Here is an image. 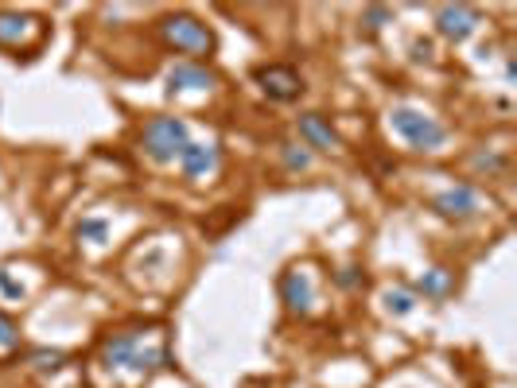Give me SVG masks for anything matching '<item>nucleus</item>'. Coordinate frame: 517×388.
<instances>
[{
    "mask_svg": "<svg viewBox=\"0 0 517 388\" xmlns=\"http://www.w3.org/2000/svg\"><path fill=\"white\" fill-rule=\"evenodd\" d=\"M390 307H393V311H397V314H405V311H409V307H412V299H409V295H405V292H397V295H390Z\"/></svg>",
    "mask_w": 517,
    "mask_h": 388,
    "instance_id": "dca6fc26",
    "label": "nucleus"
},
{
    "mask_svg": "<svg viewBox=\"0 0 517 388\" xmlns=\"http://www.w3.org/2000/svg\"><path fill=\"white\" fill-rule=\"evenodd\" d=\"M432 206L443 214V218H471V214L479 210V194L471 191L467 183H459V186H451V191H443Z\"/></svg>",
    "mask_w": 517,
    "mask_h": 388,
    "instance_id": "423d86ee",
    "label": "nucleus"
},
{
    "mask_svg": "<svg viewBox=\"0 0 517 388\" xmlns=\"http://www.w3.org/2000/svg\"><path fill=\"white\" fill-rule=\"evenodd\" d=\"M167 82H171V94H176V90H210V85L218 82V78H214L207 66H187V63H179V66L167 75Z\"/></svg>",
    "mask_w": 517,
    "mask_h": 388,
    "instance_id": "9d476101",
    "label": "nucleus"
},
{
    "mask_svg": "<svg viewBox=\"0 0 517 388\" xmlns=\"http://www.w3.org/2000/svg\"><path fill=\"white\" fill-rule=\"evenodd\" d=\"M160 35L167 47H176L183 55H210L214 35L207 32V24H198L195 16H167L160 20Z\"/></svg>",
    "mask_w": 517,
    "mask_h": 388,
    "instance_id": "f03ea898",
    "label": "nucleus"
},
{
    "mask_svg": "<svg viewBox=\"0 0 517 388\" xmlns=\"http://www.w3.org/2000/svg\"><path fill=\"white\" fill-rule=\"evenodd\" d=\"M16 350H20L16 326H12V319H5V314H0V362H5V357H12Z\"/></svg>",
    "mask_w": 517,
    "mask_h": 388,
    "instance_id": "ddd939ff",
    "label": "nucleus"
},
{
    "mask_svg": "<svg viewBox=\"0 0 517 388\" xmlns=\"http://www.w3.org/2000/svg\"><path fill=\"white\" fill-rule=\"evenodd\" d=\"M393 128L421 152H436L440 144L448 140L443 124H436L432 117H424V113H416V109H393Z\"/></svg>",
    "mask_w": 517,
    "mask_h": 388,
    "instance_id": "7ed1b4c3",
    "label": "nucleus"
},
{
    "mask_svg": "<svg viewBox=\"0 0 517 388\" xmlns=\"http://www.w3.org/2000/svg\"><path fill=\"white\" fill-rule=\"evenodd\" d=\"M179 164H183L187 175L198 179V175H207V171L218 167V148H214V144H191L187 140V148L179 152Z\"/></svg>",
    "mask_w": 517,
    "mask_h": 388,
    "instance_id": "0eeeda50",
    "label": "nucleus"
},
{
    "mask_svg": "<svg viewBox=\"0 0 517 388\" xmlns=\"http://www.w3.org/2000/svg\"><path fill=\"white\" fill-rule=\"evenodd\" d=\"M448 284H451V276H448V272H443V268H436L432 276H424V280H421V287H424V292H432V295H440Z\"/></svg>",
    "mask_w": 517,
    "mask_h": 388,
    "instance_id": "4468645a",
    "label": "nucleus"
},
{
    "mask_svg": "<svg viewBox=\"0 0 517 388\" xmlns=\"http://www.w3.org/2000/svg\"><path fill=\"white\" fill-rule=\"evenodd\" d=\"M145 148L156 164L179 160V152L187 148V124L176 117H152L145 124Z\"/></svg>",
    "mask_w": 517,
    "mask_h": 388,
    "instance_id": "f257e3e1",
    "label": "nucleus"
},
{
    "mask_svg": "<svg viewBox=\"0 0 517 388\" xmlns=\"http://www.w3.org/2000/svg\"><path fill=\"white\" fill-rule=\"evenodd\" d=\"M27 32L39 35V20L16 16V12H0V43H5V47H24Z\"/></svg>",
    "mask_w": 517,
    "mask_h": 388,
    "instance_id": "6e6552de",
    "label": "nucleus"
},
{
    "mask_svg": "<svg viewBox=\"0 0 517 388\" xmlns=\"http://www.w3.org/2000/svg\"><path fill=\"white\" fill-rule=\"evenodd\" d=\"M366 20H370V27H381V20H385V8H373Z\"/></svg>",
    "mask_w": 517,
    "mask_h": 388,
    "instance_id": "f3484780",
    "label": "nucleus"
},
{
    "mask_svg": "<svg viewBox=\"0 0 517 388\" xmlns=\"http://www.w3.org/2000/svg\"><path fill=\"white\" fill-rule=\"evenodd\" d=\"M284 164L304 171V167H308V152H296V144H289V148H284Z\"/></svg>",
    "mask_w": 517,
    "mask_h": 388,
    "instance_id": "2eb2a0df",
    "label": "nucleus"
},
{
    "mask_svg": "<svg viewBox=\"0 0 517 388\" xmlns=\"http://www.w3.org/2000/svg\"><path fill=\"white\" fill-rule=\"evenodd\" d=\"M280 287H284V303H289L292 311H311L315 292H311V280L304 276V272H289Z\"/></svg>",
    "mask_w": 517,
    "mask_h": 388,
    "instance_id": "9b49d317",
    "label": "nucleus"
},
{
    "mask_svg": "<svg viewBox=\"0 0 517 388\" xmlns=\"http://www.w3.org/2000/svg\"><path fill=\"white\" fill-rule=\"evenodd\" d=\"M257 85H261L272 102H292V97H299V90H304V82H299L292 66H261L257 70Z\"/></svg>",
    "mask_w": 517,
    "mask_h": 388,
    "instance_id": "20e7f679",
    "label": "nucleus"
},
{
    "mask_svg": "<svg viewBox=\"0 0 517 388\" xmlns=\"http://www.w3.org/2000/svg\"><path fill=\"white\" fill-rule=\"evenodd\" d=\"M102 353H106L109 365H128L133 362V353H137V334H113Z\"/></svg>",
    "mask_w": 517,
    "mask_h": 388,
    "instance_id": "f8f14e48",
    "label": "nucleus"
},
{
    "mask_svg": "<svg viewBox=\"0 0 517 388\" xmlns=\"http://www.w3.org/2000/svg\"><path fill=\"white\" fill-rule=\"evenodd\" d=\"M299 136H304L311 148H319V152H335V148H339V136L331 133V124H327L319 113H308V117H299Z\"/></svg>",
    "mask_w": 517,
    "mask_h": 388,
    "instance_id": "1a4fd4ad",
    "label": "nucleus"
},
{
    "mask_svg": "<svg viewBox=\"0 0 517 388\" xmlns=\"http://www.w3.org/2000/svg\"><path fill=\"white\" fill-rule=\"evenodd\" d=\"M436 24H440V35L463 39V35L475 32L479 12H475V8H467V5H448V8H440V12H436Z\"/></svg>",
    "mask_w": 517,
    "mask_h": 388,
    "instance_id": "39448f33",
    "label": "nucleus"
}]
</instances>
